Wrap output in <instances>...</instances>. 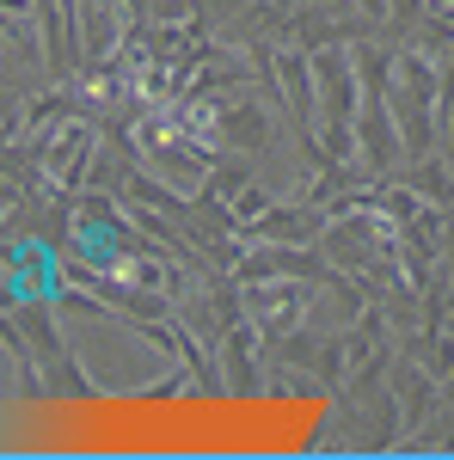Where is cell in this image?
Wrapping results in <instances>:
<instances>
[{
	"mask_svg": "<svg viewBox=\"0 0 454 460\" xmlns=\"http://www.w3.org/2000/svg\"><path fill=\"white\" fill-rule=\"evenodd\" d=\"M221 344H227V387L234 393H258V362H252V325L227 319L221 325Z\"/></svg>",
	"mask_w": 454,
	"mask_h": 460,
	"instance_id": "obj_5",
	"label": "cell"
},
{
	"mask_svg": "<svg viewBox=\"0 0 454 460\" xmlns=\"http://www.w3.org/2000/svg\"><path fill=\"white\" fill-rule=\"evenodd\" d=\"M271 203H277L271 190H258V184H245L240 197H234V215H240V227H245V221H258V215L271 209Z\"/></svg>",
	"mask_w": 454,
	"mask_h": 460,
	"instance_id": "obj_8",
	"label": "cell"
},
{
	"mask_svg": "<svg viewBox=\"0 0 454 460\" xmlns=\"http://www.w3.org/2000/svg\"><path fill=\"white\" fill-rule=\"evenodd\" d=\"M19 325H25V338L37 344V356H43V362H62V350H68V344H62V332L49 325V307H25V314H19Z\"/></svg>",
	"mask_w": 454,
	"mask_h": 460,
	"instance_id": "obj_7",
	"label": "cell"
},
{
	"mask_svg": "<svg viewBox=\"0 0 454 460\" xmlns=\"http://www.w3.org/2000/svg\"><path fill=\"white\" fill-rule=\"evenodd\" d=\"M325 227H332V215L319 209V203H271V209L258 215V221H245L240 240H271V246H314L325 240Z\"/></svg>",
	"mask_w": 454,
	"mask_h": 460,
	"instance_id": "obj_3",
	"label": "cell"
},
{
	"mask_svg": "<svg viewBox=\"0 0 454 460\" xmlns=\"http://www.w3.org/2000/svg\"><path fill=\"white\" fill-rule=\"evenodd\" d=\"M37 37H43V68L49 80L86 74V37H80V6L74 0H31Z\"/></svg>",
	"mask_w": 454,
	"mask_h": 460,
	"instance_id": "obj_2",
	"label": "cell"
},
{
	"mask_svg": "<svg viewBox=\"0 0 454 460\" xmlns=\"http://www.w3.org/2000/svg\"><path fill=\"white\" fill-rule=\"evenodd\" d=\"M209 190H221V197L234 203V197H240V190H245V166H221V172L209 178Z\"/></svg>",
	"mask_w": 454,
	"mask_h": 460,
	"instance_id": "obj_9",
	"label": "cell"
},
{
	"mask_svg": "<svg viewBox=\"0 0 454 460\" xmlns=\"http://www.w3.org/2000/svg\"><path fill=\"white\" fill-rule=\"evenodd\" d=\"M399 178L418 190L423 203H436V209H454V172L442 166V160H430V154H423V160H412V166H405Z\"/></svg>",
	"mask_w": 454,
	"mask_h": 460,
	"instance_id": "obj_6",
	"label": "cell"
},
{
	"mask_svg": "<svg viewBox=\"0 0 454 460\" xmlns=\"http://www.w3.org/2000/svg\"><path fill=\"white\" fill-rule=\"evenodd\" d=\"M240 307L258 325V338L277 344V338H289L301 325V314L314 307V295H307V277H264V283H240Z\"/></svg>",
	"mask_w": 454,
	"mask_h": 460,
	"instance_id": "obj_1",
	"label": "cell"
},
{
	"mask_svg": "<svg viewBox=\"0 0 454 460\" xmlns=\"http://www.w3.org/2000/svg\"><path fill=\"white\" fill-rule=\"evenodd\" d=\"M350 6H356L362 19H375V25L387 31V13H393V0H350Z\"/></svg>",
	"mask_w": 454,
	"mask_h": 460,
	"instance_id": "obj_10",
	"label": "cell"
},
{
	"mask_svg": "<svg viewBox=\"0 0 454 460\" xmlns=\"http://www.w3.org/2000/svg\"><path fill=\"white\" fill-rule=\"evenodd\" d=\"M215 136L227 147H240V154H258V147H271L277 123H271V111L258 105V99H227V105L215 111Z\"/></svg>",
	"mask_w": 454,
	"mask_h": 460,
	"instance_id": "obj_4",
	"label": "cell"
}]
</instances>
